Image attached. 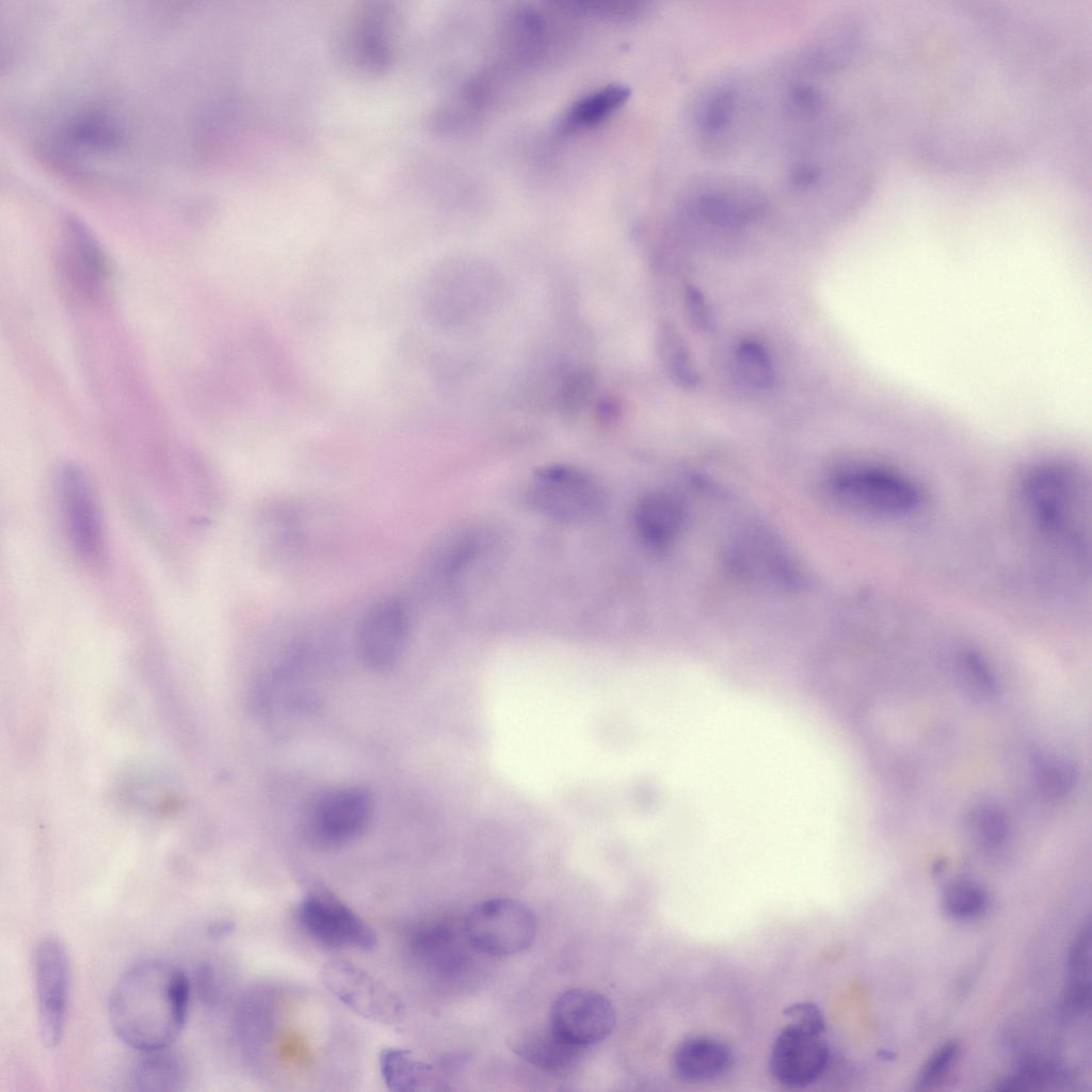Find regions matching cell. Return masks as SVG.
Listing matches in <instances>:
<instances>
[{
	"label": "cell",
	"instance_id": "5bb4252c",
	"mask_svg": "<svg viewBox=\"0 0 1092 1092\" xmlns=\"http://www.w3.org/2000/svg\"><path fill=\"white\" fill-rule=\"evenodd\" d=\"M728 563L748 581L767 588H798L801 574L786 549L767 532L748 531L729 550Z\"/></svg>",
	"mask_w": 1092,
	"mask_h": 1092
},
{
	"label": "cell",
	"instance_id": "ba28073f",
	"mask_svg": "<svg viewBox=\"0 0 1092 1092\" xmlns=\"http://www.w3.org/2000/svg\"><path fill=\"white\" fill-rule=\"evenodd\" d=\"M296 917L305 932L328 948L370 950L376 944L373 929L330 889H310L300 901Z\"/></svg>",
	"mask_w": 1092,
	"mask_h": 1092
},
{
	"label": "cell",
	"instance_id": "d6a6232c",
	"mask_svg": "<svg viewBox=\"0 0 1092 1092\" xmlns=\"http://www.w3.org/2000/svg\"><path fill=\"white\" fill-rule=\"evenodd\" d=\"M231 929H232V925L230 922L221 921V922L214 924L208 931H209L211 936L216 937V936H223V935L227 934L228 932L231 931Z\"/></svg>",
	"mask_w": 1092,
	"mask_h": 1092
},
{
	"label": "cell",
	"instance_id": "f1b7e54d",
	"mask_svg": "<svg viewBox=\"0 0 1092 1092\" xmlns=\"http://www.w3.org/2000/svg\"><path fill=\"white\" fill-rule=\"evenodd\" d=\"M960 1047L954 1041L943 1044L927 1061L918 1078L922 1089L931 1088L945 1078L959 1056Z\"/></svg>",
	"mask_w": 1092,
	"mask_h": 1092
},
{
	"label": "cell",
	"instance_id": "4dcf8cb0",
	"mask_svg": "<svg viewBox=\"0 0 1092 1092\" xmlns=\"http://www.w3.org/2000/svg\"><path fill=\"white\" fill-rule=\"evenodd\" d=\"M785 1015L790 1022L800 1023L822 1033L825 1031L821 1011L810 1002L794 1003L786 1009Z\"/></svg>",
	"mask_w": 1092,
	"mask_h": 1092
},
{
	"label": "cell",
	"instance_id": "4316f807",
	"mask_svg": "<svg viewBox=\"0 0 1092 1092\" xmlns=\"http://www.w3.org/2000/svg\"><path fill=\"white\" fill-rule=\"evenodd\" d=\"M969 828L985 848L1002 845L1008 836L1009 822L1005 812L993 804H981L969 814Z\"/></svg>",
	"mask_w": 1092,
	"mask_h": 1092
},
{
	"label": "cell",
	"instance_id": "7a4b0ae2",
	"mask_svg": "<svg viewBox=\"0 0 1092 1092\" xmlns=\"http://www.w3.org/2000/svg\"><path fill=\"white\" fill-rule=\"evenodd\" d=\"M1083 477L1062 464L1033 468L1023 482V495L1040 527L1081 550L1085 533Z\"/></svg>",
	"mask_w": 1092,
	"mask_h": 1092
},
{
	"label": "cell",
	"instance_id": "2e32d148",
	"mask_svg": "<svg viewBox=\"0 0 1092 1092\" xmlns=\"http://www.w3.org/2000/svg\"><path fill=\"white\" fill-rule=\"evenodd\" d=\"M733 1063L729 1047L707 1035L690 1037L681 1041L673 1055V1070L685 1081L697 1082L720 1077Z\"/></svg>",
	"mask_w": 1092,
	"mask_h": 1092
},
{
	"label": "cell",
	"instance_id": "277c9868",
	"mask_svg": "<svg viewBox=\"0 0 1092 1092\" xmlns=\"http://www.w3.org/2000/svg\"><path fill=\"white\" fill-rule=\"evenodd\" d=\"M373 802L371 793L357 786L322 791L307 804L302 818V834L312 847L334 849L359 837L369 825Z\"/></svg>",
	"mask_w": 1092,
	"mask_h": 1092
},
{
	"label": "cell",
	"instance_id": "ffe728a7",
	"mask_svg": "<svg viewBox=\"0 0 1092 1092\" xmlns=\"http://www.w3.org/2000/svg\"><path fill=\"white\" fill-rule=\"evenodd\" d=\"M629 96L630 90L623 84H609L593 91L571 106L561 121V129L577 132L593 128L617 111Z\"/></svg>",
	"mask_w": 1092,
	"mask_h": 1092
},
{
	"label": "cell",
	"instance_id": "ac0fdd59",
	"mask_svg": "<svg viewBox=\"0 0 1092 1092\" xmlns=\"http://www.w3.org/2000/svg\"><path fill=\"white\" fill-rule=\"evenodd\" d=\"M188 1079L184 1059L171 1046L139 1051L129 1075L132 1089L150 1092L183 1090Z\"/></svg>",
	"mask_w": 1092,
	"mask_h": 1092
},
{
	"label": "cell",
	"instance_id": "3957f363",
	"mask_svg": "<svg viewBox=\"0 0 1092 1092\" xmlns=\"http://www.w3.org/2000/svg\"><path fill=\"white\" fill-rule=\"evenodd\" d=\"M829 487L846 509L870 516H902L921 503V491L911 478L880 466L840 469L831 477Z\"/></svg>",
	"mask_w": 1092,
	"mask_h": 1092
},
{
	"label": "cell",
	"instance_id": "d4e9b609",
	"mask_svg": "<svg viewBox=\"0 0 1092 1092\" xmlns=\"http://www.w3.org/2000/svg\"><path fill=\"white\" fill-rule=\"evenodd\" d=\"M1032 765L1038 787L1046 798L1057 800L1072 791L1076 771L1067 760L1038 753L1033 756Z\"/></svg>",
	"mask_w": 1092,
	"mask_h": 1092
},
{
	"label": "cell",
	"instance_id": "4fadbf2b",
	"mask_svg": "<svg viewBox=\"0 0 1092 1092\" xmlns=\"http://www.w3.org/2000/svg\"><path fill=\"white\" fill-rule=\"evenodd\" d=\"M614 1023L611 1002L601 994L585 989L560 993L549 1014V1027L561 1039L581 1049L607 1039Z\"/></svg>",
	"mask_w": 1092,
	"mask_h": 1092
},
{
	"label": "cell",
	"instance_id": "83f0119b",
	"mask_svg": "<svg viewBox=\"0 0 1092 1092\" xmlns=\"http://www.w3.org/2000/svg\"><path fill=\"white\" fill-rule=\"evenodd\" d=\"M961 678L970 694L989 700L997 694V684L986 664L975 654H966L961 660Z\"/></svg>",
	"mask_w": 1092,
	"mask_h": 1092
},
{
	"label": "cell",
	"instance_id": "8fae6325",
	"mask_svg": "<svg viewBox=\"0 0 1092 1092\" xmlns=\"http://www.w3.org/2000/svg\"><path fill=\"white\" fill-rule=\"evenodd\" d=\"M819 1032L789 1022L773 1041L769 1069L776 1082L788 1089H802L816 1081L829 1062V1047Z\"/></svg>",
	"mask_w": 1092,
	"mask_h": 1092
},
{
	"label": "cell",
	"instance_id": "7c38bea8",
	"mask_svg": "<svg viewBox=\"0 0 1092 1092\" xmlns=\"http://www.w3.org/2000/svg\"><path fill=\"white\" fill-rule=\"evenodd\" d=\"M406 608L396 598L372 605L362 617L355 637L356 654L369 670L385 671L401 658L408 639Z\"/></svg>",
	"mask_w": 1092,
	"mask_h": 1092
},
{
	"label": "cell",
	"instance_id": "52a82bcc",
	"mask_svg": "<svg viewBox=\"0 0 1092 1092\" xmlns=\"http://www.w3.org/2000/svg\"><path fill=\"white\" fill-rule=\"evenodd\" d=\"M463 932L477 951L505 957L519 953L532 944L536 921L532 911L521 902L493 898L472 908L465 918Z\"/></svg>",
	"mask_w": 1092,
	"mask_h": 1092
},
{
	"label": "cell",
	"instance_id": "5b68a950",
	"mask_svg": "<svg viewBox=\"0 0 1092 1092\" xmlns=\"http://www.w3.org/2000/svg\"><path fill=\"white\" fill-rule=\"evenodd\" d=\"M55 488L70 547L84 563L101 564L106 553L105 528L99 502L86 472L77 465H64L57 475Z\"/></svg>",
	"mask_w": 1092,
	"mask_h": 1092
},
{
	"label": "cell",
	"instance_id": "e0dca14e",
	"mask_svg": "<svg viewBox=\"0 0 1092 1092\" xmlns=\"http://www.w3.org/2000/svg\"><path fill=\"white\" fill-rule=\"evenodd\" d=\"M633 518L636 529L645 544L664 548L679 535L685 524V511L674 496L657 492L639 500Z\"/></svg>",
	"mask_w": 1092,
	"mask_h": 1092
},
{
	"label": "cell",
	"instance_id": "9c48e42d",
	"mask_svg": "<svg viewBox=\"0 0 1092 1092\" xmlns=\"http://www.w3.org/2000/svg\"><path fill=\"white\" fill-rule=\"evenodd\" d=\"M33 971L41 1038L48 1048H54L64 1033L70 986L69 960L59 938L47 936L38 942Z\"/></svg>",
	"mask_w": 1092,
	"mask_h": 1092
},
{
	"label": "cell",
	"instance_id": "836d02e7",
	"mask_svg": "<svg viewBox=\"0 0 1092 1092\" xmlns=\"http://www.w3.org/2000/svg\"><path fill=\"white\" fill-rule=\"evenodd\" d=\"M985 5H986V2H985ZM984 11H985V6H984ZM983 16H984V12H983ZM983 16H982V19H983ZM981 22H982V20H981ZM980 26H981V23H980ZM979 29H980V27H979ZM978 32H979V30H978ZM978 32H977V34H978ZM976 37H977V35H976ZM976 37H975V39H976ZM974 42H975V41H974ZM973 45H974V43H973ZM973 45H971V47H973ZM970 49H971V48H970ZM969 51H970V50H969ZM968 54H969V52H968ZM968 54H967V57H968ZM967 57H966V59H967ZM966 59H965V61H966ZM965 61H964V63H965ZM963 65H964V64H963ZM962 67H963V66H962ZM961 69H962V68H961ZM960 71H961V70H960ZM959 74H960V73H959ZM958 77H959V75H958ZM958 77H957V79H958ZM956 81H957V80H956ZM954 83H956V82H954ZM953 85H954V84H953ZM952 87H953V86H952ZM951 90H952V89H951ZM950 92H951V91H950ZM949 94H950V93H949ZM948 96H949V95H948Z\"/></svg>",
	"mask_w": 1092,
	"mask_h": 1092
},
{
	"label": "cell",
	"instance_id": "603a6c76",
	"mask_svg": "<svg viewBox=\"0 0 1092 1092\" xmlns=\"http://www.w3.org/2000/svg\"><path fill=\"white\" fill-rule=\"evenodd\" d=\"M659 348L669 378L684 389L695 388L700 379L684 338L667 326L661 332Z\"/></svg>",
	"mask_w": 1092,
	"mask_h": 1092
},
{
	"label": "cell",
	"instance_id": "f546056e",
	"mask_svg": "<svg viewBox=\"0 0 1092 1092\" xmlns=\"http://www.w3.org/2000/svg\"><path fill=\"white\" fill-rule=\"evenodd\" d=\"M685 306L691 323L702 332L712 328V317L710 308L703 293L694 288L688 287L685 293Z\"/></svg>",
	"mask_w": 1092,
	"mask_h": 1092
},
{
	"label": "cell",
	"instance_id": "484cf974",
	"mask_svg": "<svg viewBox=\"0 0 1092 1092\" xmlns=\"http://www.w3.org/2000/svg\"><path fill=\"white\" fill-rule=\"evenodd\" d=\"M1071 986L1069 1001L1073 1008L1083 1009L1089 1001L1090 980V929L1081 930L1069 954Z\"/></svg>",
	"mask_w": 1092,
	"mask_h": 1092
},
{
	"label": "cell",
	"instance_id": "1f68e13d",
	"mask_svg": "<svg viewBox=\"0 0 1092 1092\" xmlns=\"http://www.w3.org/2000/svg\"><path fill=\"white\" fill-rule=\"evenodd\" d=\"M213 967L204 964L198 967L195 975V983L198 995L205 1003H214L219 998V982Z\"/></svg>",
	"mask_w": 1092,
	"mask_h": 1092
},
{
	"label": "cell",
	"instance_id": "6da1fadb",
	"mask_svg": "<svg viewBox=\"0 0 1092 1092\" xmlns=\"http://www.w3.org/2000/svg\"><path fill=\"white\" fill-rule=\"evenodd\" d=\"M189 994V979L180 967L164 960L140 961L112 989V1028L138 1051L172 1046L186 1023Z\"/></svg>",
	"mask_w": 1092,
	"mask_h": 1092
},
{
	"label": "cell",
	"instance_id": "30bf717a",
	"mask_svg": "<svg viewBox=\"0 0 1092 1092\" xmlns=\"http://www.w3.org/2000/svg\"><path fill=\"white\" fill-rule=\"evenodd\" d=\"M321 978L337 999L363 1017L394 1024L403 1015V1003L396 993L349 961H330L322 968Z\"/></svg>",
	"mask_w": 1092,
	"mask_h": 1092
},
{
	"label": "cell",
	"instance_id": "9a60e30c",
	"mask_svg": "<svg viewBox=\"0 0 1092 1092\" xmlns=\"http://www.w3.org/2000/svg\"><path fill=\"white\" fill-rule=\"evenodd\" d=\"M415 959L427 969L441 976L460 973L467 960L459 935L444 924H427L414 931L410 942Z\"/></svg>",
	"mask_w": 1092,
	"mask_h": 1092
},
{
	"label": "cell",
	"instance_id": "8992f818",
	"mask_svg": "<svg viewBox=\"0 0 1092 1092\" xmlns=\"http://www.w3.org/2000/svg\"><path fill=\"white\" fill-rule=\"evenodd\" d=\"M529 501L553 519L582 521L603 511L606 493L591 473L574 466L550 465L534 473Z\"/></svg>",
	"mask_w": 1092,
	"mask_h": 1092
},
{
	"label": "cell",
	"instance_id": "d6986e66",
	"mask_svg": "<svg viewBox=\"0 0 1092 1092\" xmlns=\"http://www.w3.org/2000/svg\"><path fill=\"white\" fill-rule=\"evenodd\" d=\"M512 1047L529 1064L551 1073L569 1070L582 1050L561 1039L550 1027L516 1037Z\"/></svg>",
	"mask_w": 1092,
	"mask_h": 1092
},
{
	"label": "cell",
	"instance_id": "cb8c5ba5",
	"mask_svg": "<svg viewBox=\"0 0 1092 1092\" xmlns=\"http://www.w3.org/2000/svg\"><path fill=\"white\" fill-rule=\"evenodd\" d=\"M989 897L985 889L968 880L951 883L943 893L942 908L945 914L957 920H971L985 913Z\"/></svg>",
	"mask_w": 1092,
	"mask_h": 1092
},
{
	"label": "cell",
	"instance_id": "44dd1931",
	"mask_svg": "<svg viewBox=\"0 0 1092 1092\" xmlns=\"http://www.w3.org/2000/svg\"><path fill=\"white\" fill-rule=\"evenodd\" d=\"M379 1066L386 1088L395 1092L421 1091L432 1080V1066L410 1049L388 1047L379 1056Z\"/></svg>",
	"mask_w": 1092,
	"mask_h": 1092
},
{
	"label": "cell",
	"instance_id": "7402d4cb",
	"mask_svg": "<svg viewBox=\"0 0 1092 1092\" xmlns=\"http://www.w3.org/2000/svg\"><path fill=\"white\" fill-rule=\"evenodd\" d=\"M737 378L745 386L761 390L770 388L774 381L771 356L766 347L756 340L739 343L734 357Z\"/></svg>",
	"mask_w": 1092,
	"mask_h": 1092
}]
</instances>
